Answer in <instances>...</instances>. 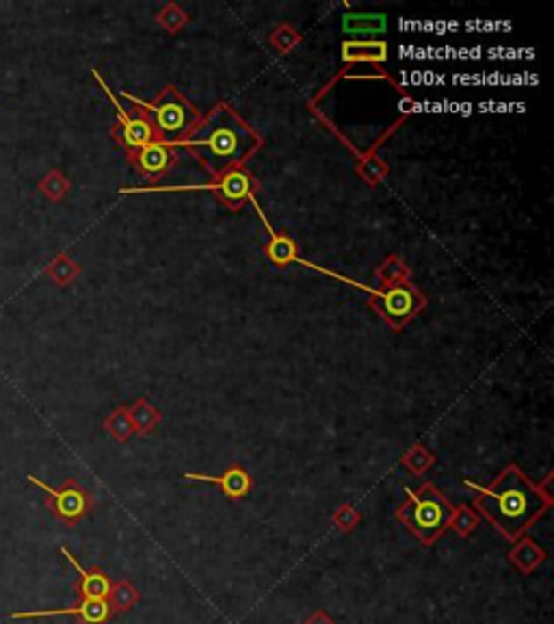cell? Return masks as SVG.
I'll return each mask as SVG.
<instances>
[{
  "label": "cell",
  "mask_w": 554,
  "mask_h": 624,
  "mask_svg": "<svg viewBox=\"0 0 554 624\" xmlns=\"http://www.w3.org/2000/svg\"><path fill=\"white\" fill-rule=\"evenodd\" d=\"M271 236H273V241H271V245H269L271 260H273V263H290V260L295 259L293 241L284 239V236H275L273 230H271Z\"/></svg>",
  "instance_id": "cell-22"
},
{
  "label": "cell",
  "mask_w": 554,
  "mask_h": 624,
  "mask_svg": "<svg viewBox=\"0 0 554 624\" xmlns=\"http://www.w3.org/2000/svg\"><path fill=\"white\" fill-rule=\"evenodd\" d=\"M29 481H31L33 486H37L39 490L46 492L48 510L53 512L63 525L68 527L78 525V522L92 512L94 499L89 497V492L85 490V488H80L77 480H68L61 488H53L44 484V481L37 480L35 475H29Z\"/></svg>",
  "instance_id": "cell-5"
},
{
  "label": "cell",
  "mask_w": 554,
  "mask_h": 624,
  "mask_svg": "<svg viewBox=\"0 0 554 624\" xmlns=\"http://www.w3.org/2000/svg\"><path fill=\"white\" fill-rule=\"evenodd\" d=\"M180 145H189L210 174L221 176L240 168L258 148L260 139L234 111L221 104Z\"/></svg>",
  "instance_id": "cell-2"
},
{
  "label": "cell",
  "mask_w": 554,
  "mask_h": 624,
  "mask_svg": "<svg viewBox=\"0 0 554 624\" xmlns=\"http://www.w3.org/2000/svg\"><path fill=\"white\" fill-rule=\"evenodd\" d=\"M452 505L433 484H425L416 492H407V501L396 510V518L420 540L431 546L448 530Z\"/></svg>",
  "instance_id": "cell-3"
},
{
  "label": "cell",
  "mask_w": 554,
  "mask_h": 624,
  "mask_svg": "<svg viewBox=\"0 0 554 624\" xmlns=\"http://www.w3.org/2000/svg\"><path fill=\"white\" fill-rule=\"evenodd\" d=\"M342 29H345V33H351V35L384 33L386 16H379V13H366V16L349 13V16H345V20H342Z\"/></svg>",
  "instance_id": "cell-16"
},
{
  "label": "cell",
  "mask_w": 554,
  "mask_h": 624,
  "mask_svg": "<svg viewBox=\"0 0 554 624\" xmlns=\"http://www.w3.org/2000/svg\"><path fill=\"white\" fill-rule=\"evenodd\" d=\"M381 304H384V315L395 325H401L403 321L410 319L416 308V293L414 289L405 284H396L381 293Z\"/></svg>",
  "instance_id": "cell-11"
},
{
  "label": "cell",
  "mask_w": 554,
  "mask_h": 624,
  "mask_svg": "<svg viewBox=\"0 0 554 624\" xmlns=\"http://www.w3.org/2000/svg\"><path fill=\"white\" fill-rule=\"evenodd\" d=\"M128 415H130V421H133L134 430H137L139 434H145L148 430H152L160 419L159 412H156L152 406H148V401H139V404H134L133 410H128Z\"/></svg>",
  "instance_id": "cell-21"
},
{
  "label": "cell",
  "mask_w": 554,
  "mask_h": 624,
  "mask_svg": "<svg viewBox=\"0 0 554 624\" xmlns=\"http://www.w3.org/2000/svg\"><path fill=\"white\" fill-rule=\"evenodd\" d=\"M403 462H405V466H410V471L414 472V475H422V472L433 464V457L431 453L422 449V447H414V449L407 453Z\"/></svg>",
  "instance_id": "cell-23"
},
{
  "label": "cell",
  "mask_w": 554,
  "mask_h": 624,
  "mask_svg": "<svg viewBox=\"0 0 554 624\" xmlns=\"http://www.w3.org/2000/svg\"><path fill=\"white\" fill-rule=\"evenodd\" d=\"M141 601V592L137 590L133 581H118L110 583V590L107 594V603L113 613L130 612Z\"/></svg>",
  "instance_id": "cell-14"
},
{
  "label": "cell",
  "mask_w": 554,
  "mask_h": 624,
  "mask_svg": "<svg viewBox=\"0 0 554 624\" xmlns=\"http://www.w3.org/2000/svg\"><path fill=\"white\" fill-rule=\"evenodd\" d=\"M216 191V195L221 198V202H225L232 210L240 209L245 204L247 198H251V191H254V180L245 172L243 168H234L230 172L219 176V183L210 187Z\"/></svg>",
  "instance_id": "cell-8"
},
{
  "label": "cell",
  "mask_w": 554,
  "mask_h": 624,
  "mask_svg": "<svg viewBox=\"0 0 554 624\" xmlns=\"http://www.w3.org/2000/svg\"><path fill=\"white\" fill-rule=\"evenodd\" d=\"M384 42H345L342 44V57L345 62H386Z\"/></svg>",
  "instance_id": "cell-15"
},
{
  "label": "cell",
  "mask_w": 554,
  "mask_h": 624,
  "mask_svg": "<svg viewBox=\"0 0 554 624\" xmlns=\"http://www.w3.org/2000/svg\"><path fill=\"white\" fill-rule=\"evenodd\" d=\"M472 486L478 492L475 505L483 516L490 518L509 542H516L552 505L550 492L543 486L533 484L517 466H509L490 486Z\"/></svg>",
  "instance_id": "cell-1"
},
{
  "label": "cell",
  "mask_w": 554,
  "mask_h": 624,
  "mask_svg": "<svg viewBox=\"0 0 554 624\" xmlns=\"http://www.w3.org/2000/svg\"><path fill=\"white\" fill-rule=\"evenodd\" d=\"M360 521H362L360 512H357L354 505H342L340 510L334 514V525L338 527L342 533L354 531L355 527L360 525Z\"/></svg>",
  "instance_id": "cell-24"
},
{
  "label": "cell",
  "mask_w": 554,
  "mask_h": 624,
  "mask_svg": "<svg viewBox=\"0 0 554 624\" xmlns=\"http://www.w3.org/2000/svg\"><path fill=\"white\" fill-rule=\"evenodd\" d=\"M94 77L100 83V87L104 89V94H107L110 98V103L115 104V111H118V119H119V124H122V128H119V141H122L126 148L133 150V152H139V150L145 148V145L154 144L156 141L154 128H152V124H150L148 113H145L143 109H141L137 115L126 113V111L122 109V104L118 103V98H115L113 92L109 89V85L104 83L102 77H100L95 70H94Z\"/></svg>",
  "instance_id": "cell-6"
},
{
  "label": "cell",
  "mask_w": 554,
  "mask_h": 624,
  "mask_svg": "<svg viewBox=\"0 0 554 624\" xmlns=\"http://www.w3.org/2000/svg\"><path fill=\"white\" fill-rule=\"evenodd\" d=\"M304 624H336V620L325 612V609H316V612L312 613V616H308V620Z\"/></svg>",
  "instance_id": "cell-25"
},
{
  "label": "cell",
  "mask_w": 554,
  "mask_h": 624,
  "mask_svg": "<svg viewBox=\"0 0 554 624\" xmlns=\"http://www.w3.org/2000/svg\"><path fill=\"white\" fill-rule=\"evenodd\" d=\"M104 427H107L109 434L119 442L128 440V438L133 436V431H134V425H133V421H130V415L126 407L115 410L113 415H110L107 419V423H104Z\"/></svg>",
  "instance_id": "cell-20"
},
{
  "label": "cell",
  "mask_w": 554,
  "mask_h": 624,
  "mask_svg": "<svg viewBox=\"0 0 554 624\" xmlns=\"http://www.w3.org/2000/svg\"><path fill=\"white\" fill-rule=\"evenodd\" d=\"M50 616H77L83 624H107L113 616L107 601H89L80 598L74 607L68 609H46V612H16L12 613L13 620H24V618H50Z\"/></svg>",
  "instance_id": "cell-7"
},
{
  "label": "cell",
  "mask_w": 554,
  "mask_h": 624,
  "mask_svg": "<svg viewBox=\"0 0 554 624\" xmlns=\"http://www.w3.org/2000/svg\"><path fill=\"white\" fill-rule=\"evenodd\" d=\"M124 98H128L134 107L143 109L148 113L150 124L154 128V137H160V141L167 145H180L183 141L198 128L200 115L198 111L191 107L189 103L180 95L175 89H165L152 104L141 103L134 95L122 94Z\"/></svg>",
  "instance_id": "cell-4"
},
{
  "label": "cell",
  "mask_w": 554,
  "mask_h": 624,
  "mask_svg": "<svg viewBox=\"0 0 554 624\" xmlns=\"http://www.w3.org/2000/svg\"><path fill=\"white\" fill-rule=\"evenodd\" d=\"M478 522H481V518H478L475 512L470 510V507L461 505V507H452L451 522H448V527H451V530L455 531L457 536L468 538L472 531L477 530Z\"/></svg>",
  "instance_id": "cell-19"
},
{
  "label": "cell",
  "mask_w": 554,
  "mask_h": 624,
  "mask_svg": "<svg viewBox=\"0 0 554 624\" xmlns=\"http://www.w3.org/2000/svg\"><path fill=\"white\" fill-rule=\"evenodd\" d=\"M546 551L528 536H522L520 540H516V546L507 553V560L511 562L522 575H533V572L546 562Z\"/></svg>",
  "instance_id": "cell-13"
},
{
  "label": "cell",
  "mask_w": 554,
  "mask_h": 624,
  "mask_svg": "<svg viewBox=\"0 0 554 624\" xmlns=\"http://www.w3.org/2000/svg\"><path fill=\"white\" fill-rule=\"evenodd\" d=\"M44 274H46L48 278L54 282V284L68 286L69 282H72L80 274V267L74 263V260L69 259V256L59 254L57 259H54L53 263H50L46 269H44Z\"/></svg>",
  "instance_id": "cell-17"
},
{
  "label": "cell",
  "mask_w": 554,
  "mask_h": 624,
  "mask_svg": "<svg viewBox=\"0 0 554 624\" xmlns=\"http://www.w3.org/2000/svg\"><path fill=\"white\" fill-rule=\"evenodd\" d=\"M37 189L50 200V202H61L69 191V180L59 172V169H50V172L39 180Z\"/></svg>",
  "instance_id": "cell-18"
},
{
  "label": "cell",
  "mask_w": 554,
  "mask_h": 624,
  "mask_svg": "<svg viewBox=\"0 0 554 624\" xmlns=\"http://www.w3.org/2000/svg\"><path fill=\"white\" fill-rule=\"evenodd\" d=\"M61 553L65 555V560L77 568L80 577L77 590L80 594V598H89V601H107V594L110 590V579L107 577V572L100 571V568H89V571H85V568L78 563L77 557L69 553V548L61 546Z\"/></svg>",
  "instance_id": "cell-10"
},
{
  "label": "cell",
  "mask_w": 554,
  "mask_h": 624,
  "mask_svg": "<svg viewBox=\"0 0 554 624\" xmlns=\"http://www.w3.org/2000/svg\"><path fill=\"white\" fill-rule=\"evenodd\" d=\"M186 480L191 481H206V484H216L221 488L225 497H230L232 501H239L243 497L249 495L251 490V477L245 471V466L232 464L224 475L213 477V475H198V472H186Z\"/></svg>",
  "instance_id": "cell-9"
},
{
  "label": "cell",
  "mask_w": 554,
  "mask_h": 624,
  "mask_svg": "<svg viewBox=\"0 0 554 624\" xmlns=\"http://www.w3.org/2000/svg\"><path fill=\"white\" fill-rule=\"evenodd\" d=\"M174 156L175 154H174V150H171V145L154 141V144L141 148L137 152V159L134 160H137L139 172L143 174L145 178L156 180L167 172L171 160H174Z\"/></svg>",
  "instance_id": "cell-12"
}]
</instances>
